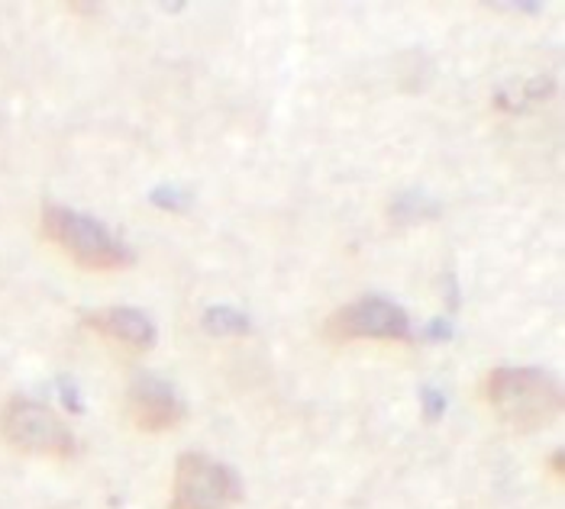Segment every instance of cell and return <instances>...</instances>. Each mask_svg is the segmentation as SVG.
I'll use <instances>...</instances> for the list:
<instances>
[{
  "mask_svg": "<svg viewBox=\"0 0 565 509\" xmlns=\"http://www.w3.org/2000/svg\"><path fill=\"white\" fill-rule=\"evenodd\" d=\"M481 393L498 420L521 435L556 423L565 403L563 387L540 368H494L481 383Z\"/></svg>",
  "mask_w": 565,
  "mask_h": 509,
  "instance_id": "obj_1",
  "label": "cell"
},
{
  "mask_svg": "<svg viewBox=\"0 0 565 509\" xmlns=\"http://www.w3.org/2000/svg\"><path fill=\"white\" fill-rule=\"evenodd\" d=\"M43 236L85 271H120L130 264V252L97 219L58 204L43 207Z\"/></svg>",
  "mask_w": 565,
  "mask_h": 509,
  "instance_id": "obj_2",
  "label": "cell"
},
{
  "mask_svg": "<svg viewBox=\"0 0 565 509\" xmlns=\"http://www.w3.org/2000/svg\"><path fill=\"white\" fill-rule=\"evenodd\" d=\"M0 435L20 455H45V458H72L75 455L72 429L49 407L26 400V397L7 400V407L0 410Z\"/></svg>",
  "mask_w": 565,
  "mask_h": 509,
  "instance_id": "obj_3",
  "label": "cell"
},
{
  "mask_svg": "<svg viewBox=\"0 0 565 509\" xmlns=\"http://www.w3.org/2000/svg\"><path fill=\"white\" fill-rule=\"evenodd\" d=\"M239 500V480L226 465L201 452H184L174 462L172 509H226Z\"/></svg>",
  "mask_w": 565,
  "mask_h": 509,
  "instance_id": "obj_4",
  "label": "cell"
},
{
  "mask_svg": "<svg viewBox=\"0 0 565 509\" xmlns=\"http://www.w3.org/2000/svg\"><path fill=\"white\" fill-rule=\"evenodd\" d=\"M323 333L337 345L359 339L407 342L411 339V320L394 300L362 297L340 306L337 313H330Z\"/></svg>",
  "mask_w": 565,
  "mask_h": 509,
  "instance_id": "obj_5",
  "label": "cell"
},
{
  "mask_svg": "<svg viewBox=\"0 0 565 509\" xmlns=\"http://www.w3.org/2000/svg\"><path fill=\"white\" fill-rule=\"evenodd\" d=\"M127 413H130V423L146 435L169 432L184 420V407L178 403L172 390L159 381L132 383V390L127 393Z\"/></svg>",
  "mask_w": 565,
  "mask_h": 509,
  "instance_id": "obj_6",
  "label": "cell"
},
{
  "mask_svg": "<svg viewBox=\"0 0 565 509\" xmlns=\"http://www.w3.org/2000/svg\"><path fill=\"white\" fill-rule=\"evenodd\" d=\"M85 326L90 333L117 342L120 348H130V351H149L156 345L152 320L130 306H107V310L85 313Z\"/></svg>",
  "mask_w": 565,
  "mask_h": 509,
  "instance_id": "obj_7",
  "label": "cell"
},
{
  "mask_svg": "<svg viewBox=\"0 0 565 509\" xmlns=\"http://www.w3.org/2000/svg\"><path fill=\"white\" fill-rule=\"evenodd\" d=\"M204 329L211 336H249L253 323H249V316H243L230 306H214L204 313Z\"/></svg>",
  "mask_w": 565,
  "mask_h": 509,
  "instance_id": "obj_8",
  "label": "cell"
},
{
  "mask_svg": "<svg viewBox=\"0 0 565 509\" xmlns=\"http://www.w3.org/2000/svg\"><path fill=\"white\" fill-rule=\"evenodd\" d=\"M424 407H427V420H436V416H443V407H446V400H443V393H436V390H424Z\"/></svg>",
  "mask_w": 565,
  "mask_h": 509,
  "instance_id": "obj_9",
  "label": "cell"
},
{
  "mask_svg": "<svg viewBox=\"0 0 565 509\" xmlns=\"http://www.w3.org/2000/svg\"><path fill=\"white\" fill-rule=\"evenodd\" d=\"M430 339H449L452 333H449V323H430V333H427Z\"/></svg>",
  "mask_w": 565,
  "mask_h": 509,
  "instance_id": "obj_10",
  "label": "cell"
},
{
  "mask_svg": "<svg viewBox=\"0 0 565 509\" xmlns=\"http://www.w3.org/2000/svg\"><path fill=\"white\" fill-rule=\"evenodd\" d=\"M550 467H553V474L563 480V470H565V458L563 452H553V458H550Z\"/></svg>",
  "mask_w": 565,
  "mask_h": 509,
  "instance_id": "obj_11",
  "label": "cell"
}]
</instances>
